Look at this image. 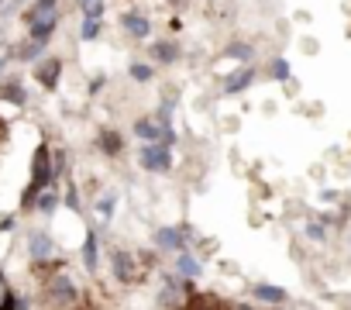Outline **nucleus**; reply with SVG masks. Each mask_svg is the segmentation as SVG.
Masks as SVG:
<instances>
[{
	"mask_svg": "<svg viewBox=\"0 0 351 310\" xmlns=\"http://www.w3.org/2000/svg\"><path fill=\"white\" fill-rule=\"evenodd\" d=\"M45 303H49V310L76 307V303H80V289H76V283H73L66 272H56V276L45 283Z\"/></svg>",
	"mask_w": 351,
	"mask_h": 310,
	"instance_id": "f257e3e1",
	"label": "nucleus"
},
{
	"mask_svg": "<svg viewBox=\"0 0 351 310\" xmlns=\"http://www.w3.org/2000/svg\"><path fill=\"white\" fill-rule=\"evenodd\" d=\"M138 166L145 173H169L172 169V148L155 141V145H141L138 148Z\"/></svg>",
	"mask_w": 351,
	"mask_h": 310,
	"instance_id": "f03ea898",
	"label": "nucleus"
},
{
	"mask_svg": "<svg viewBox=\"0 0 351 310\" xmlns=\"http://www.w3.org/2000/svg\"><path fill=\"white\" fill-rule=\"evenodd\" d=\"M110 272H114V279L121 286H131L138 279V259L131 252H124V248H114L110 252Z\"/></svg>",
	"mask_w": 351,
	"mask_h": 310,
	"instance_id": "7ed1b4c3",
	"label": "nucleus"
},
{
	"mask_svg": "<svg viewBox=\"0 0 351 310\" xmlns=\"http://www.w3.org/2000/svg\"><path fill=\"white\" fill-rule=\"evenodd\" d=\"M25 25H28V38L45 45V42L52 38L59 18H56V11H45V14H25Z\"/></svg>",
	"mask_w": 351,
	"mask_h": 310,
	"instance_id": "20e7f679",
	"label": "nucleus"
},
{
	"mask_svg": "<svg viewBox=\"0 0 351 310\" xmlns=\"http://www.w3.org/2000/svg\"><path fill=\"white\" fill-rule=\"evenodd\" d=\"M190 228H158L155 231V248H162V252H186L190 248Z\"/></svg>",
	"mask_w": 351,
	"mask_h": 310,
	"instance_id": "39448f33",
	"label": "nucleus"
},
{
	"mask_svg": "<svg viewBox=\"0 0 351 310\" xmlns=\"http://www.w3.org/2000/svg\"><path fill=\"white\" fill-rule=\"evenodd\" d=\"M28 255H32V262H49V259L56 255V241H52V235H45V231L28 235Z\"/></svg>",
	"mask_w": 351,
	"mask_h": 310,
	"instance_id": "423d86ee",
	"label": "nucleus"
},
{
	"mask_svg": "<svg viewBox=\"0 0 351 310\" xmlns=\"http://www.w3.org/2000/svg\"><path fill=\"white\" fill-rule=\"evenodd\" d=\"M176 276H180L183 283H193V279H200V276H204V265H200V259H197L190 248L176 255Z\"/></svg>",
	"mask_w": 351,
	"mask_h": 310,
	"instance_id": "0eeeda50",
	"label": "nucleus"
},
{
	"mask_svg": "<svg viewBox=\"0 0 351 310\" xmlns=\"http://www.w3.org/2000/svg\"><path fill=\"white\" fill-rule=\"evenodd\" d=\"M252 296H255L258 303H269V307H282V303L289 300V293H286L282 286H276V283H258V286H252Z\"/></svg>",
	"mask_w": 351,
	"mask_h": 310,
	"instance_id": "6e6552de",
	"label": "nucleus"
},
{
	"mask_svg": "<svg viewBox=\"0 0 351 310\" xmlns=\"http://www.w3.org/2000/svg\"><path fill=\"white\" fill-rule=\"evenodd\" d=\"M59 76H62V59H42L38 62V83L45 86V90H56L59 86Z\"/></svg>",
	"mask_w": 351,
	"mask_h": 310,
	"instance_id": "1a4fd4ad",
	"label": "nucleus"
},
{
	"mask_svg": "<svg viewBox=\"0 0 351 310\" xmlns=\"http://www.w3.org/2000/svg\"><path fill=\"white\" fill-rule=\"evenodd\" d=\"M121 25H124V32L134 35V38H148V35H152V21H148L145 14H138V11H128V14L121 18Z\"/></svg>",
	"mask_w": 351,
	"mask_h": 310,
	"instance_id": "9d476101",
	"label": "nucleus"
},
{
	"mask_svg": "<svg viewBox=\"0 0 351 310\" xmlns=\"http://www.w3.org/2000/svg\"><path fill=\"white\" fill-rule=\"evenodd\" d=\"M255 83V69L252 66H241V69H234L228 80H224V93H241V90H248Z\"/></svg>",
	"mask_w": 351,
	"mask_h": 310,
	"instance_id": "9b49d317",
	"label": "nucleus"
},
{
	"mask_svg": "<svg viewBox=\"0 0 351 310\" xmlns=\"http://www.w3.org/2000/svg\"><path fill=\"white\" fill-rule=\"evenodd\" d=\"M134 134H138L145 145H155V141H162V128H158L152 117H141V121H134Z\"/></svg>",
	"mask_w": 351,
	"mask_h": 310,
	"instance_id": "f8f14e48",
	"label": "nucleus"
},
{
	"mask_svg": "<svg viewBox=\"0 0 351 310\" xmlns=\"http://www.w3.org/2000/svg\"><path fill=\"white\" fill-rule=\"evenodd\" d=\"M83 265L90 269V272H97L100 269V241H97V235L90 231L86 235V241H83Z\"/></svg>",
	"mask_w": 351,
	"mask_h": 310,
	"instance_id": "ddd939ff",
	"label": "nucleus"
},
{
	"mask_svg": "<svg viewBox=\"0 0 351 310\" xmlns=\"http://www.w3.org/2000/svg\"><path fill=\"white\" fill-rule=\"evenodd\" d=\"M0 100H11V104L25 107V104H28V90H25L18 80H11V83H0Z\"/></svg>",
	"mask_w": 351,
	"mask_h": 310,
	"instance_id": "4468645a",
	"label": "nucleus"
},
{
	"mask_svg": "<svg viewBox=\"0 0 351 310\" xmlns=\"http://www.w3.org/2000/svg\"><path fill=\"white\" fill-rule=\"evenodd\" d=\"M56 207H59V190H56V187H52V190L45 187V190L35 197V211H38V214H56Z\"/></svg>",
	"mask_w": 351,
	"mask_h": 310,
	"instance_id": "2eb2a0df",
	"label": "nucleus"
},
{
	"mask_svg": "<svg viewBox=\"0 0 351 310\" xmlns=\"http://www.w3.org/2000/svg\"><path fill=\"white\" fill-rule=\"evenodd\" d=\"M224 56H228V59H238V62H252L255 49H252L248 42H231V45L224 49Z\"/></svg>",
	"mask_w": 351,
	"mask_h": 310,
	"instance_id": "dca6fc26",
	"label": "nucleus"
},
{
	"mask_svg": "<svg viewBox=\"0 0 351 310\" xmlns=\"http://www.w3.org/2000/svg\"><path fill=\"white\" fill-rule=\"evenodd\" d=\"M152 52H155V59H158V62H165V66L180 59V45H176V42H158Z\"/></svg>",
	"mask_w": 351,
	"mask_h": 310,
	"instance_id": "f3484780",
	"label": "nucleus"
},
{
	"mask_svg": "<svg viewBox=\"0 0 351 310\" xmlns=\"http://www.w3.org/2000/svg\"><path fill=\"white\" fill-rule=\"evenodd\" d=\"M0 310H18V296L11 293V286H8L4 272H0Z\"/></svg>",
	"mask_w": 351,
	"mask_h": 310,
	"instance_id": "a211bd4d",
	"label": "nucleus"
},
{
	"mask_svg": "<svg viewBox=\"0 0 351 310\" xmlns=\"http://www.w3.org/2000/svg\"><path fill=\"white\" fill-rule=\"evenodd\" d=\"M42 56H45V45H42V42H28V45L18 49V59H21V62H35V59H42Z\"/></svg>",
	"mask_w": 351,
	"mask_h": 310,
	"instance_id": "6ab92c4d",
	"label": "nucleus"
},
{
	"mask_svg": "<svg viewBox=\"0 0 351 310\" xmlns=\"http://www.w3.org/2000/svg\"><path fill=\"white\" fill-rule=\"evenodd\" d=\"M114 207H117V193H107V197H100V200H97V214H100L104 221H110V217H114Z\"/></svg>",
	"mask_w": 351,
	"mask_h": 310,
	"instance_id": "aec40b11",
	"label": "nucleus"
},
{
	"mask_svg": "<svg viewBox=\"0 0 351 310\" xmlns=\"http://www.w3.org/2000/svg\"><path fill=\"white\" fill-rule=\"evenodd\" d=\"M100 148H104L107 155H117V152H121V134H114V131H104V134H100Z\"/></svg>",
	"mask_w": 351,
	"mask_h": 310,
	"instance_id": "412c9836",
	"label": "nucleus"
},
{
	"mask_svg": "<svg viewBox=\"0 0 351 310\" xmlns=\"http://www.w3.org/2000/svg\"><path fill=\"white\" fill-rule=\"evenodd\" d=\"M97 32H100V21H97V18H83V25H80V38L90 42V38H97Z\"/></svg>",
	"mask_w": 351,
	"mask_h": 310,
	"instance_id": "4be33fe9",
	"label": "nucleus"
},
{
	"mask_svg": "<svg viewBox=\"0 0 351 310\" xmlns=\"http://www.w3.org/2000/svg\"><path fill=\"white\" fill-rule=\"evenodd\" d=\"M152 76H155L152 66H145V62H134V66H131V80H134V83H148Z\"/></svg>",
	"mask_w": 351,
	"mask_h": 310,
	"instance_id": "5701e85b",
	"label": "nucleus"
},
{
	"mask_svg": "<svg viewBox=\"0 0 351 310\" xmlns=\"http://www.w3.org/2000/svg\"><path fill=\"white\" fill-rule=\"evenodd\" d=\"M269 73H272V80H279V83H286V80H289V62H286V59H272V66H269Z\"/></svg>",
	"mask_w": 351,
	"mask_h": 310,
	"instance_id": "b1692460",
	"label": "nucleus"
},
{
	"mask_svg": "<svg viewBox=\"0 0 351 310\" xmlns=\"http://www.w3.org/2000/svg\"><path fill=\"white\" fill-rule=\"evenodd\" d=\"M306 238H310V241H327V228H324L320 221H310V224H306Z\"/></svg>",
	"mask_w": 351,
	"mask_h": 310,
	"instance_id": "393cba45",
	"label": "nucleus"
},
{
	"mask_svg": "<svg viewBox=\"0 0 351 310\" xmlns=\"http://www.w3.org/2000/svg\"><path fill=\"white\" fill-rule=\"evenodd\" d=\"M59 0H35V4L28 8V14H45V11H56Z\"/></svg>",
	"mask_w": 351,
	"mask_h": 310,
	"instance_id": "a878e982",
	"label": "nucleus"
},
{
	"mask_svg": "<svg viewBox=\"0 0 351 310\" xmlns=\"http://www.w3.org/2000/svg\"><path fill=\"white\" fill-rule=\"evenodd\" d=\"M83 18H97V21H100V18H104V0H97V4H86V8H83Z\"/></svg>",
	"mask_w": 351,
	"mask_h": 310,
	"instance_id": "bb28decb",
	"label": "nucleus"
},
{
	"mask_svg": "<svg viewBox=\"0 0 351 310\" xmlns=\"http://www.w3.org/2000/svg\"><path fill=\"white\" fill-rule=\"evenodd\" d=\"M66 207L80 214V193H76V187H69V190H66Z\"/></svg>",
	"mask_w": 351,
	"mask_h": 310,
	"instance_id": "cd10ccee",
	"label": "nucleus"
},
{
	"mask_svg": "<svg viewBox=\"0 0 351 310\" xmlns=\"http://www.w3.org/2000/svg\"><path fill=\"white\" fill-rule=\"evenodd\" d=\"M86 4H97V0H80V8H86Z\"/></svg>",
	"mask_w": 351,
	"mask_h": 310,
	"instance_id": "c85d7f7f",
	"label": "nucleus"
},
{
	"mask_svg": "<svg viewBox=\"0 0 351 310\" xmlns=\"http://www.w3.org/2000/svg\"><path fill=\"white\" fill-rule=\"evenodd\" d=\"M18 310H28V303H25V300H18Z\"/></svg>",
	"mask_w": 351,
	"mask_h": 310,
	"instance_id": "c756f323",
	"label": "nucleus"
},
{
	"mask_svg": "<svg viewBox=\"0 0 351 310\" xmlns=\"http://www.w3.org/2000/svg\"><path fill=\"white\" fill-rule=\"evenodd\" d=\"M4 4H8V0H0V8H4Z\"/></svg>",
	"mask_w": 351,
	"mask_h": 310,
	"instance_id": "7c9ffc66",
	"label": "nucleus"
}]
</instances>
